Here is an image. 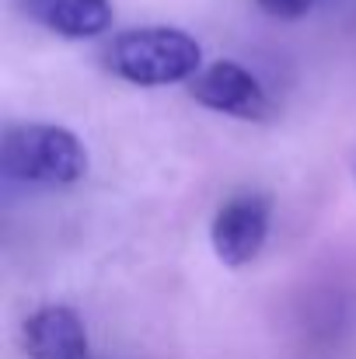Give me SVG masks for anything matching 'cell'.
Returning <instances> with one entry per match:
<instances>
[{
  "label": "cell",
  "mask_w": 356,
  "mask_h": 359,
  "mask_svg": "<svg viewBox=\"0 0 356 359\" xmlns=\"http://www.w3.org/2000/svg\"><path fill=\"white\" fill-rule=\"evenodd\" d=\"M0 168H4V175L11 182L42 185V189H63V185L84 182L88 150L63 126L21 122V126H7V133H4Z\"/></svg>",
  "instance_id": "obj_1"
},
{
  "label": "cell",
  "mask_w": 356,
  "mask_h": 359,
  "mask_svg": "<svg viewBox=\"0 0 356 359\" xmlns=\"http://www.w3.org/2000/svg\"><path fill=\"white\" fill-rule=\"evenodd\" d=\"M105 63L116 77L136 88H161V84L192 81L203 67V49L182 28L154 25V28L122 32L109 46Z\"/></svg>",
  "instance_id": "obj_2"
},
{
  "label": "cell",
  "mask_w": 356,
  "mask_h": 359,
  "mask_svg": "<svg viewBox=\"0 0 356 359\" xmlns=\"http://www.w3.org/2000/svg\"><path fill=\"white\" fill-rule=\"evenodd\" d=\"M269 224H272V203L265 196H258V192L231 196L217 210L213 227H210V241H213L217 258L231 269L255 262L258 251L265 248Z\"/></svg>",
  "instance_id": "obj_3"
},
{
  "label": "cell",
  "mask_w": 356,
  "mask_h": 359,
  "mask_svg": "<svg viewBox=\"0 0 356 359\" xmlns=\"http://www.w3.org/2000/svg\"><path fill=\"white\" fill-rule=\"evenodd\" d=\"M189 95L203 109L231 116V119H262L269 112L265 88L258 84V77L251 70H244L235 60H220V63L199 70L189 81Z\"/></svg>",
  "instance_id": "obj_4"
},
{
  "label": "cell",
  "mask_w": 356,
  "mask_h": 359,
  "mask_svg": "<svg viewBox=\"0 0 356 359\" xmlns=\"http://www.w3.org/2000/svg\"><path fill=\"white\" fill-rule=\"evenodd\" d=\"M25 353L32 359H88V332L70 307H39L25 321Z\"/></svg>",
  "instance_id": "obj_5"
},
{
  "label": "cell",
  "mask_w": 356,
  "mask_h": 359,
  "mask_svg": "<svg viewBox=\"0 0 356 359\" xmlns=\"http://www.w3.org/2000/svg\"><path fill=\"white\" fill-rule=\"evenodd\" d=\"M25 11L60 39H98L112 28L109 0H25Z\"/></svg>",
  "instance_id": "obj_6"
},
{
  "label": "cell",
  "mask_w": 356,
  "mask_h": 359,
  "mask_svg": "<svg viewBox=\"0 0 356 359\" xmlns=\"http://www.w3.org/2000/svg\"><path fill=\"white\" fill-rule=\"evenodd\" d=\"M322 0H255V7L269 18H279V21H297V18H308Z\"/></svg>",
  "instance_id": "obj_7"
}]
</instances>
